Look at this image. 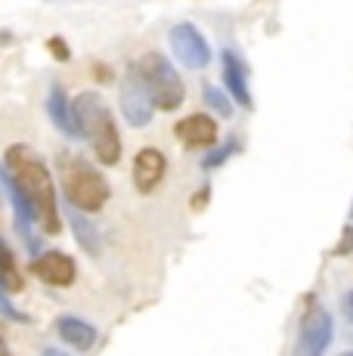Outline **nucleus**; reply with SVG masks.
I'll return each mask as SVG.
<instances>
[{"mask_svg":"<svg viewBox=\"0 0 353 356\" xmlns=\"http://www.w3.org/2000/svg\"><path fill=\"white\" fill-rule=\"evenodd\" d=\"M0 356H6V341L0 338Z\"/></svg>","mask_w":353,"mask_h":356,"instance_id":"25","label":"nucleus"},{"mask_svg":"<svg viewBox=\"0 0 353 356\" xmlns=\"http://www.w3.org/2000/svg\"><path fill=\"white\" fill-rule=\"evenodd\" d=\"M152 97L146 90V81H142L140 68L131 65L124 72V81H121V115L131 127H146L152 121Z\"/></svg>","mask_w":353,"mask_h":356,"instance_id":"7","label":"nucleus"},{"mask_svg":"<svg viewBox=\"0 0 353 356\" xmlns=\"http://www.w3.org/2000/svg\"><path fill=\"white\" fill-rule=\"evenodd\" d=\"M353 251V227H344V232H341V245L335 248V254L338 257H344V254H350Z\"/></svg>","mask_w":353,"mask_h":356,"instance_id":"20","label":"nucleus"},{"mask_svg":"<svg viewBox=\"0 0 353 356\" xmlns=\"http://www.w3.org/2000/svg\"><path fill=\"white\" fill-rule=\"evenodd\" d=\"M223 87H227L229 99L242 108H251V93H248V65L236 56L233 50H223Z\"/></svg>","mask_w":353,"mask_h":356,"instance_id":"11","label":"nucleus"},{"mask_svg":"<svg viewBox=\"0 0 353 356\" xmlns=\"http://www.w3.org/2000/svg\"><path fill=\"white\" fill-rule=\"evenodd\" d=\"M0 316L13 319V323H28V316H25V313H19L16 307L10 304V298H6V291H3V289H0Z\"/></svg>","mask_w":353,"mask_h":356,"instance_id":"19","label":"nucleus"},{"mask_svg":"<svg viewBox=\"0 0 353 356\" xmlns=\"http://www.w3.org/2000/svg\"><path fill=\"white\" fill-rule=\"evenodd\" d=\"M72 115L78 124V136H84L93 146V155L99 159V164L112 168L121 161V136L115 127V118L108 112V106L103 102L97 90H84L72 99Z\"/></svg>","mask_w":353,"mask_h":356,"instance_id":"2","label":"nucleus"},{"mask_svg":"<svg viewBox=\"0 0 353 356\" xmlns=\"http://www.w3.org/2000/svg\"><path fill=\"white\" fill-rule=\"evenodd\" d=\"M69 227L74 232V238H78V245L87 251L90 257H99V251H103V238H99V229L90 223V217L84 214V211H78V208H72L69 204Z\"/></svg>","mask_w":353,"mask_h":356,"instance_id":"14","label":"nucleus"},{"mask_svg":"<svg viewBox=\"0 0 353 356\" xmlns=\"http://www.w3.org/2000/svg\"><path fill=\"white\" fill-rule=\"evenodd\" d=\"M165 170H167V159L161 149H140L137 155H133V186H137V193L149 195L152 189H158V183L165 180Z\"/></svg>","mask_w":353,"mask_h":356,"instance_id":"9","label":"nucleus"},{"mask_svg":"<svg viewBox=\"0 0 353 356\" xmlns=\"http://www.w3.org/2000/svg\"><path fill=\"white\" fill-rule=\"evenodd\" d=\"M47 115H50V121L63 130L65 136H78V124H74V115H72V102L65 97V90L59 84L50 87V93H47Z\"/></svg>","mask_w":353,"mask_h":356,"instance_id":"13","label":"nucleus"},{"mask_svg":"<svg viewBox=\"0 0 353 356\" xmlns=\"http://www.w3.org/2000/svg\"><path fill=\"white\" fill-rule=\"evenodd\" d=\"M93 74H97V78H103V81H108V78H112V72H108L106 65H97V68H93Z\"/></svg>","mask_w":353,"mask_h":356,"instance_id":"23","label":"nucleus"},{"mask_svg":"<svg viewBox=\"0 0 353 356\" xmlns=\"http://www.w3.org/2000/svg\"><path fill=\"white\" fill-rule=\"evenodd\" d=\"M31 273L44 285H53V289H69L78 279V266H74V260L65 251H40L31 260Z\"/></svg>","mask_w":353,"mask_h":356,"instance_id":"8","label":"nucleus"},{"mask_svg":"<svg viewBox=\"0 0 353 356\" xmlns=\"http://www.w3.org/2000/svg\"><path fill=\"white\" fill-rule=\"evenodd\" d=\"M56 334L69 347H74L78 353H87L93 344H97V338H99L97 328L87 323V319H81V316H59L56 319Z\"/></svg>","mask_w":353,"mask_h":356,"instance_id":"12","label":"nucleus"},{"mask_svg":"<svg viewBox=\"0 0 353 356\" xmlns=\"http://www.w3.org/2000/svg\"><path fill=\"white\" fill-rule=\"evenodd\" d=\"M350 217H353V208H350Z\"/></svg>","mask_w":353,"mask_h":356,"instance_id":"27","label":"nucleus"},{"mask_svg":"<svg viewBox=\"0 0 353 356\" xmlns=\"http://www.w3.org/2000/svg\"><path fill=\"white\" fill-rule=\"evenodd\" d=\"M47 50L53 53V59H59V63H69V56H72V50H69V44H65V38H50L47 40Z\"/></svg>","mask_w":353,"mask_h":356,"instance_id":"18","label":"nucleus"},{"mask_svg":"<svg viewBox=\"0 0 353 356\" xmlns=\"http://www.w3.org/2000/svg\"><path fill=\"white\" fill-rule=\"evenodd\" d=\"M40 356H69V353H63V350H56V347H47V350H44V353H40Z\"/></svg>","mask_w":353,"mask_h":356,"instance_id":"24","label":"nucleus"},{"mask_svg":"<svg viewBox=\"0 0 353 356\" xmlns=\"http://www.w3.org/2000/svg\"><path fill=\"white\" fill-rule=\"evenodd\" d=\"M142 81H146V90L152 97V106L161 108V112H174V108L183 106L186 99V87H183L176 68L167 63L161 53H146V56L137 63Z\"/></svg>","mask_w":353,"mask_h":356,"instance_id":"4","label":"nucleus"},{"mask_svg":"<svg viewBox=\"0 0 353 356\" xmlns=\"http://www.w3.org/2000/svg\"><path fill=\"white\" fill-rule=\"evenodd\" d=\"M6 356H10V353H6Z\"/></svg>","mask_w":353,"mask_h":356,"instance_id":"28","label":"nucleus"},{"mask_svg":"<svg viewBox=\"0 0 353 356\" xmlns=\"http://www.w3.org/2000/svg\"><path fill=\"white\" fill-rule=\"evenodd\" d=\"M167 44H171L174 59L180 65H186L189 72H202V68L211 65V47L192 22H176L167 31Z\"/></svg>","mask_w":353,"mask_h":356,"instance_id":"5","label":"nucleus"},{"mask_svg":"<svg viewBox=\"0 0 353 356\" xmlns=\"http://www.w3.org/2000/svg\"><path fill=\"white\" fill-rule=\"evenodd\" d=\"M0 289L10 294L25 289V279H22V273H19L16 260H13V251L3 245V238H0Z\"/></svg>","mask_w":353,"mask_h":356,"instance_id":"15","label":"nucleus"},{"mask_svg":"<svg viewBox=\"0 0 353 356\" xmlns=\"http://www.w3.org/2000/svg\"><path fill=\"white\" fill-rule=\"evenodd\" d=\"M341 356H353V350H347V353H341Z\"/></svg>","mask_w":353,"mask_h":356,"instance_id":"26","label":"nucleus"},{"mask_svg":"<svg viewBox=\"0 0 353 356\" xmlns=\"http://www.w3.org/2000/svg\"><path fill=\"white\" fill-rule=\"evenodd\" d=\"M63 193L72 208L97 214L108 202V183L84 159H63Z\"/></svg>","mask_w":353,"mask_h":356,"instance_id":"3","label":"nucleus"},{"mask_svg":"<svg viewBox=\"0 0 353 356\" xmlns=\"http://www.w3.org/2000/svg\"><path fill=\"white\" fill-rule=\"evenodd\" d=\"M331 334H335V323H331V313H325L322 307L310 304V310L301 319V332H297V344L295 356H322L331 344Z\"/></svg>","mask_w":353,"mask_h":356,"instance_id":"6","label":"nucleus"},{"mask_svg":"<svg viewBox=\"0 0 353 356\" xmlns=\"http://www.w3.org/2000/svg\"><path fill=\"white\" fill-rule=\"evenodd\" d=\"M208 198H211V193H208V186H202V193H195V195H192V211L205 208V204H208Z\"/></svg>","mask_w":353,"mask_h":356,"instance_id":"21","label":"nucleus"},{"mask_svg":"<svg viewBox=\"0 0 353 356\" xmlns=\"http://www.w3.org/2000/svg\"><path fill=\"white\" fill-rule=\"evenodd\" d=\"M236 146H239V143H229V146H217L214 152H208L205 159H202V168H208V170H214V168H220L223 161L229 159V155L236 152Z\"/></svg>","mask_w":353,"mask_h":356,"instance_id":"17","label":"nucleus"},{"mask_svg":"<svg viewBox=\"0 0 353 356\" xmlns=\"http://www.w3.org/2000/svg\"><path fill=\"white\" fill-rule=\"evenodd\" d=\"M341 307H344V316H347L350 323H353V291H347V294L341 298Z\"/></svg>","mask_w":353,"mask_h":356,"instance_id":"22","label":"nucleus"},{"mask_svg":"<svg viewBox=\"0 0 353 356\" xmlns=\"http://www.w3.org/2000/svg\"><path fill=\"white\" fill-rule=\"evenodd\" d=\"M174 136L183 140V146L189 149H208V146H217V124L211 115H186L183 121L174 124Z\"/></svg>","mask_w":353,"mask_h":356,"instance_id":"10","label":"nucleus"},{"mask_svg":"<svg viewBox=\"0 0 353 356\" xmlns=\"http://www.w3.org/2000/svg\"><path fill=\"white\" fill-rule=\"evenodd\" d=\"M0 180H6L10 186H16L22 198L31 204L35 220L47 236H56L63 229L59 223V208H56V186H53L50 168L44 159L28 149L25 143H13L3 155V168H0Z\"/></svg>","mask_w":353,"mask_h":356,"instance_id":"1","label":"nucleus"},{"mask_svg":"<svg viewBox=\"0 0 353 356\" xmlns=\"http://www.w3.org/2000/svg\"><path fill=\"white\" fill-rule=\"evenodd\" d=\"M202 99H205V106L211 108L214 115H220V118H233V99H229L227 90H220V87H214V84H205L202 87Z\"/></svg>","mask_w":353,"mask_h":356,"instance_id":"16","label":"nucleus"}]
</instances>
